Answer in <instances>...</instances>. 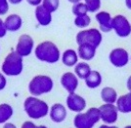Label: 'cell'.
Listing matches in <instances>:
<instances>
[{
    "mask_svg": "<svg viewBox=\"0 0 131 128\" xmlns=\"http://www.w3.org/2000/svg\"><path fill=\"white\" fill-rule=\"evenodd\" d=\"M112 16L107 11L100 10L97 13H95V19L99 25V30L101 32L112 31Z\"/></svg>",
    "mask_w": 131,
    "mask_h": 128,
    "instance_id": "12",
    "label": "cell"
},
{
    "mask_svg": "<svg viewBox=\"0 0 131 128\" xmlns=\"http://www.w3.org/2000/svg\"><path fill=\"white\" fill-rule=\"evenodd\" d=\"M34 49V40L28 34H22L19 36L15 47V51L22 57H27L32 53Z\"/></svg>",
    "mask_w": 131,
    "mask_h": 128,
    "instance_id": "10",
    "label": "cell"
},
{
    "mask_svg": "<svg viewBox=\"0 0 131 128\" xmlns=\"http://www.w3.org/2000/svg\"><path fill=\"white\" fill-rule=\"evenodd\" d=\"M60 83L62 87L70 94L76 91L79 81H78V77L73 72H65L60 78Z\"/></svg>",
    "mask_w": 131,
    "mask_h": 128,
    "instance_id": "13",
    "label": "cell"
},
{
    "mask_svg": "<svg viewBox=\"0 0 131 128\" xmlns=\"http://www.w3.org/2000/svg\"><path fill=\"white\" fill-rule=\"evenodd\" d=\"M126 86H127V89L131 91V75L128 77V79H127V82H126Z\"/></svg>",
    "mask_w": 131,
    "mask_h": 128,
    "instance_id": "34",
    "label": "cell"
},
{
    "mask_svg": "<svg viewBox=\"0 0 131 128\" xmlns=\"http://www.w3.org/2000/svg\"><path fill=\"white\" fill-rule=\"evenodd\" d=\"M100 96H101V99L103 100V102L107 103V104H115L117 101V98H118L116 90L109 86L102 88V90L100 92Z\"/></svg>",
    "mask_w": 131,
    "mask_h": 128,
    "instance_id": "20",
    "label": "cell"
},
{
    "mask_svg": "<svg viewBox=\"0 0 131 128\" xmlns=\"http://www.w3.org/2000/svg\"><path fill=\"white\" fill-rule=\"evenodd\" d=\"M79 56L77 54V51L74 49H66L63 53L61 54V61L62 63L68 66V67H73L78 63Z\"/></svg>",
    "mask_w": 131,
    "mask_h": 128,
    "instance_id": "19",
    "label": "cell"
},
{
    "mask_svg": "<svg viewBox=\"0 0 131 128\" xmlns=\"http://www.w3.org/2000/svg\"><path fill=\"white\" fill-rule=\"evenodd\" d=\"M36 58L42 62L53 64L61 59V53L58 46L51 41L40 42L34 49Z\"/></svg>",
    "mask_w": 131,
    "mask_h": 128,
    "instance_id": "1",
    "label": "cell"
},
{
    "mask_svg": "<svg viewBox=\"0 0 131 128\" xmlns=\"http://www.w3.org/2000/svg\"><path fill=\"white\" fill-rule=\"evenodd\" d=\"M102 33L97 28H87L82 29L76 35V42L78 45L81 44H89L96 49L102 42Z\"/></svg>",
    "mask_w": 131,
    "mask_h": 128,
    "instance_id": "6",
    "label": "cell"
},
{
    "mask_svg": "<svg viewBox=\"0 0 131 128\" xmlns=\"http://www.w3.org/2000/svg\"><path fill=\"white\" fill-rule=\"evenodd\" d=\"M20 128H38V126L34 124L32 121H25Z\"/></svg>",
    "mask_w": 131,
    "mask_h": 128,
    "instance_id": "31",
    "label": "cell"
},
{
    "mask_svg": "<svg viewBox=\"0 0 131 128\" xmlns=\"http://www.w3.org/2000/svg\"><path fill=\"white\" fill-rule=\"evenodd\" d=\"M91 72V67L86 61L78 62L74 66V74L78 77V79H86L88 75Z\"/></svg>",
    "mask_w": 131,
    "mask_h": 128,
    "instance_id": "22",
    "label": "cell"
},
{
    "mask_svg": "<svg viewBox=\"0 0 131 128\" xmlns=\"http://www.w3.org/2000/svg\"><path fill=\"white\" fill-rule=\"evenodd\" d=\"M125 6L127 7V9L131 10V0H125Z\"/></svg>",
    "mask_w": 131,
    "mask_h": 128,
    "instance_id": "37",
    "label": "cell"
},
{
    "mask_svg": "<svg viewBox=\"0 0 131 128\" xmlns=\"http://www.w3.org/2000/svg\"><path fill=\"white\" fill-rule=\"evenodd\" d=\"M100 113V120L104 122V124L113 125L118 120V109L115 104H103L98 108Z\"/></svg>",
    "mask_w": 131,
    "mask_h": 128,
    "instance_id": "8",
    "label": "cell"
},
{
    "mask_svg": "<svg viewBox=\"0 0 131 128\" xmlns=\"http://www.w3.org/2000/svg\"><path fill=\"white\" fill-rule=\"evenodd\" d=\"M54 82L50 76L47 75H36L30 80L28 84V90L31 96H40L47 94L52 91Z\"/></svg>",
    "mask_w": 131,
    "mask_h": 128,
    "instance_id": "3",
    "label": "cell"
},
{
    "mask_svg": "<svg viewBox=\"0 0 131 128\" xmlns=\"http://www.w3.org/2000/svg\"><path fill=\"white\" fill-rule=\"evenodd\" d=\"M26 1H27V3L29 5L35 6V7H37V6H39V5L42 4V0H26Z\"/></svg>",
    "mask_w": 131,
    "mask_h": 128,
    "instance_id": "32",
    "label": "cell"
},
{
    "mask_svg": "<svg viewBox=\"0 0 131 128\" xmlns=\"http://www.w3.org/2000/svg\"><path fill=\"white\" fill-rule=\"evenodd\" d=\"M116 107L119 112L130 113L131 112V91L124 95L118 96L116 101Z\"/></svg>",
    "mask_w": 131,
    "mask_h": 128,
    "instance_id": "18",
    "label": "cell"
},
{
    "mask_svg": "<svg viewBox=\"0 0 131 128\" xmlns=\"http://www.w3.org/2000/svg\"><path fill=\"white\" fill-rule=\"evenodd\" d=\"M38 128H48V127L45 126V125H38Z\"/></svg>",
    "mask_w": 131,
    "mask_h": 128,
    "instance_id": "39",
    "label": "cell"
},
{
    "mask_svg": "<svg viewBox=\"0 0 131 128\" xmlns=\"http://www.w3.org/2000/svg\"><path fill=\"white\" fill-rule=\"evenodd\" d=\"M102 83V75L97 70H91L90 74L85 79V84L90 89H95Z\"/></svg>",
    "mask_w": 131,
    "mask_h": 128,
    "instance_id": "21",
    "label": "cell"
},
{
    "mask_svg": "<svg viewBox=\"0 0 131 128\" xmlns=\"http://www.w3.org/2000/svg\"><path fill=\"white\" fill-rule=\"evenodd\" d=\"M7 85V80H6V76L3 74L2 72H0V91L3 90Z\"/></svg>",
    "mask_w": 131,
    "mask_h": 128,
    "instance_id": "30",
    "label": "cell"
},
{
    "mask_svg": "<svg viewBox=\"0 0 131 128\" xmlns=\"http://www.w3.org/2000/svg\"><path fill=\"white\" fill-rule=\"evenodd\" d=\"M35 18L40 26H48L52 22V13L44 8L42 5L35 7Z\"/></svg>",
    "mask_w": 131,
    "mask_h": 128,
    "instance_id": "15",
    "label": "cell"
},
{
    "mask_svg": "<svg viewBox=\"0 0 131 128\" xmlns=\"http://www.w3.org/2000/svg\"><path fill=\"white\" fill-rule=\"evenodd\" d=\"M1 71L5 76H18L23 71V57L15 50L8 54L1 65Z\"/></svg>",
    "mask_w": 131,
    "mask_h": 128,
    "instance_id": "4",
    "label": "cell"
},
{
    "mask_svg": "<svg viewBox=\"0 0 131 128\" xmlns=\"http://www.w3.org/2000/svg\"><path fill=\"white\" fill-rule=\"evenodd\" d=\"M91 23V18L88 14H84V15H80V16H75L74 19V25L81 28V29H86L88 26Z\"/></svg>",
    "mask_w": 131,
    "mask_h": 128,
    "instance_id": "24",
    "label": "cell"
},
{
    "mask_svg": "<svg viewBox=\"0 0 131 128\" xmlns=\"http://www.w3.org/2000/svg\"><path fill=\"white\" fill-rule=\"evenodd\" d=\"M112 30L117 36L126 38L131 34V23L128 18L122 14H117L112 18Z\"/></svg>",
    "mask_w": 131,
    "mask_h": 128,
    "instance_id": "7",
    "label": "cell"
},
{
    "mask_svg": "<svg viewBox=\"0 0 131 128\" xmlns=\"http://www.w3.org/2000/svg\"><path fill=\"white\" fill-rule=\"evenodd\" d=\"M71 11L73 13V15L75 16H80V15H84V14H88L87 6L85 5V3L83 1H80L78 3H75L72 5Z\"/></svg>",
    "mask_w": 131,
    "mask_h": 128,
    "instance_id": "25",
    "label": "cell"
},
{
    "mask_svg": "<svg viewBox=\"0 0 131 128\" xmlns=\"http://www.w3.org/2000/svg\"><path fill=\"white\" fill-rule=\"evenodd\" d=\"M13 108L10 104L2 103L0 104V124H4L8 122V120L13 115Z\"/></svg>",
    "mask_w": 131,
    "mask_h": 128,
    "instance_id": "23",
    "label": "cell"
},
{
    "mask_svg": "<svg viewBox=\"0 0 131 128\" xmlns=\"http://www.w3.org/2000/svg\"><path fill=\"white\" fill-rule=\"evenodd\" d=\"M129 59H130V57H129L128 51L121 47L112 49L109 53L110 63L117 68L126 66L129 62Z\"/></svg>",
    "mask_w": 131,
    "mask_h": 128,
    "instance_id": "9",
    "label": "cell"
},
{
    "mask_svg": "<svg viewBox=\"0 0 131 128\" xmlns=\"http://www.w3.org/2000/svg\"><path fill=\"white\" fill-rule=\"evenodd\" d=\"M98 121H100L99 109L91 107L86 112L77 113L73 119V124L75 128H93Z\"/></svg>",
    "mask_w": 131,
    "mask_h": 128,
    "instance_id": "5",
    "label": "cell"
},
{
    "mask_svg": "<svg viewBox=\"0 0 131 128\" xmlns=\"http://www.w3.org/2000/svg\"><path fill=\"white\" fill-rule=\"evenodd\" d=\"M23 108L27 116L34 120H38L49 114L48 104L38 97L29 96L24 100Z\"/></svg>",
    "mask_w": 131,
    "mask_h": 128,
    "instance_id": "2",
    "label": "cell"
},
{
    "mask_svg": "<svg viewBox=\"0 0 131 128\" xmlns=\"http://www.w3.org/2000/svg\"><path fill=\"white\" fill-rule=\"evenodd\" d=\"M3 128H17V127H16L15 124H13V123H11V122H6V123H4Z\"/></svg>",
    "mask_w": 131,
    "mask_h": 128,
    "instance_id": "33",
    "label": "cell"
},
{
    "mask_svg": "<svg viewBox=\"0 0 131 128\" xmlns=\"http://www.w3.org/2000/svg\"><path fill=\"white\" fill-rule=\"evenodd\" d=\"M7 29L5 27V23H4V20L0 17V38H3L6 36L7 34Z\"/></svg>",
    "mask_w": 131,
    "mask_h": 128,
    "instance_id": "29",
    "label": "cell"
},
{
    "mask_svg": "<svg viewBox=\"0 0 131 128\" xmlns=\"http://www.w3.org/2000/svg\"><path fill=\"white\" fill-rule=\"evenodd\" d=\"M4 23H5V27L7 31L16 32L21 29L23 20L20 15L12 13V14H9L8 16H6V18L4 19Z\"/></svg>",
    "mask_w": 131,
    "mask_h": 128,
    "instance_id": "16",
    "label": "cell"
},
{
    "mask_svg": "<svg viewBox=\"0 0 131 128\" xmlns=\"http://www.w3.org/2000/svg\"><path fill=\"white\" fill-rule=\"evenodd\" d=\"M70 3H72V4H75V3H78V2H80V1H83V0H68Z\"/></svg>",
    "mask_w": 131,
    "mask_h": 128,
    "instance_id": "38",
    "label": "cell"
},
{
    "mask_svg": "<svg viewBox=\"0 0 131 128\" xmlns=\"http://www.w3.org/2000/svg\"><path fill=\"white\" fill-rule=\"evenodd\" d=\"M10 4H13V5H17L19 3H21L23 0H8Z\"/></svg>",
    "mask_w": 131,
    "mask_h": 128,
    "instance_id": "35",
    "label": "cell"
},
{
    "mask_svg": "<svg viewBox=\"0 0 131 128\" xmlns=\"http://www.w3.org/2000/svg\"><path fill=\"white\" fill-rule=\"evenodd\" d=\"M66 106L70 111L80 113L86 108V100L77 93H70L66 98Z\"/></svg>",
    "mask_w": 131,
    "mask_h": 128,
    "instance_id": "11",
    "label": "cell"
},
{
    "mask_svg": "<svg viewBox=\"0 0 131 128\" xmlns=\"http://www.w3.org/2000/svg\"><path fill=\"white\" fill-rule=\"evenodd\" d=\"M50 119L55 123H61L67 117L66 107L61 103H55L49 109Z\"/></svg>",
    "mask_w": 131,
    "mask_h": 128,
    "instance_id": "14",
    "label": "cell"
},
{
    "mask_svg": "<svg viewBox=\"0 0 131 128\" xmlns=\"http://www.w3.org/2000/svg\"><path fill=\"white\" fill-rule=\"evenodd\" d=\"M77 54L79 58H81L83 61H89L94 58L96 54V48L89 44H81L78 45Z\"/></svg>",
    "mask_w": 131,
    "mask_h": 128,
    "instance_id": "17",
    "label": "cell"
},
{
    "mask_svg": "<svg viewBox=\"0 0 131 128\" xmlns=\"http://www.w3.org/2000/svg\"><path fill=\"white\" fill-rule=\"evenodd\" d=\"M85 5L87 6L88 12L97 13L101 8V0H83Z\"/></svg>",
    "mask_w": 131,
    "mask_h": 128,
    "instance_id": "26",
    "label": "cell"
},
{
    "mask_svg": "<svg viewBox=\"0 0 131 128\" xmlns=\"http://www.w3.org/2000/svg\"><path fill=\"white\" fill-rule=\"evenodd\" d=\"M99 128H119L117 126H114V125H108V124H102L101 126H99Z\"/></svg>",
    "mask_w": 131,
    "mask_h": 128,
    "instance_id": "36",
    "label": "cell"
},
{
    "mask_svg": "<svg viewBox=\"0 0 131 128\" xmlns=\"http://www.w3.org/2000/svg\"><path fill=\"white\" fill-rule=\"evenodd\" d=\"M41 5L48 11H50L51 13H53L59 8L60 0H42Z\"/></svg>",
    "mask_w": 131,
    "mask_h": 128,
    "instance_id": "27",
    "label": "cell"
},
{
    "mask_svg": "<svg viewBox=\"0 0 131 128\" xmlns=\"http://www.w3.org/2000/svg\"><path fill=\"white\" fill-rule=\"evenodd\" d=\"M124 128H131V125H127V126H125Z\"/></svg>",
    "mask_w": 131,
    "mask_h": 128,
    "instance_id": "40",
    "label": "cell"
},
{
    "mask_svg": "<svg viewBox=\"0 0 131 128\" xmlns=\"http://www.w3.org/2000/svg\"><path fill=\"white\" fill-rule=\"evenodd\" d=\"M9 1L8 0H0V16L7 14L9 11Z\"/></svg>",
    "mask_w": 131,
    "mask_h": 128,
    "instance_id": "28",
    "label": "cell"
}]
</instances>
